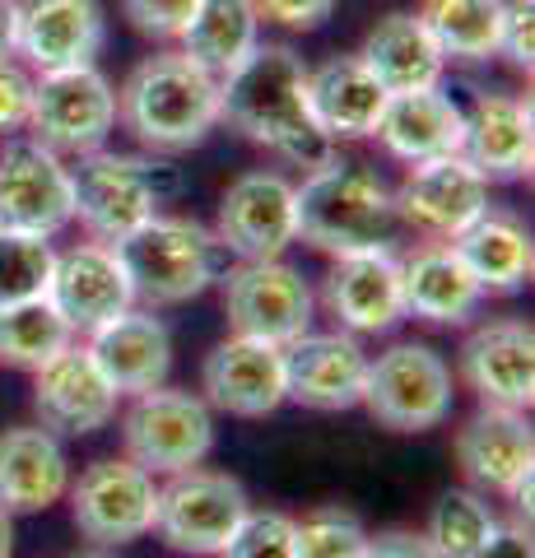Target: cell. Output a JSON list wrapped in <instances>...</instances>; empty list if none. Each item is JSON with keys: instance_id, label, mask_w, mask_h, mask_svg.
Returning a JSON list of instances; mask_svg holds the SVG:
<instances>
[{"instance_id": "obj_1", "label": "cell", "mask_w": 535, "mask_h": 558, "mask_svg": "<svg viewBox=\"0 0 535 558\" xmlns=\"http://www.w3.org/2000/svg\"><path fill=\"white\" fill-rule=\"evenodd\" d=\"M219 121L303 172L336 154L307 108V61L284 43H256L252 57L219 80Z\"/></svg>"}, {"instance_id": "obj_2", "label": "cell", "mask_w": 535, "mask_h": 558, "mask_svg": "<svg viewBox=\"0 0 535 558\" xmlns=\"http://www.w3.org/2000/svg\"><path fill=\"white\" fill-rule=\"evenodd\" d=\"M117 126L149 154H186L219 126V80L178 47L154 51L117 89Z\"/></svg>"}, {"instance_id": "obj_3", "label": "cell", "mask_w": 535, "mask_h": 558, "mask_svg": "<svg viewBox=\"0 0 535 558\" xmlns=\"http://www.w3.org/2000/svg\"><path fill=\"white\" fill-rule=\"evenodd\" d=\"M299 191V238L326 256L354 252H396L401 219H396L391 186L368 163L331 154L321 168L303 172Z\"/></svg>"}, {"instance_id": "obj_4", "label": "cell", "mask_w": 535, "mask_h": 558, "mask_svg": "<svg viewBox=\"0 0 535 558\" xmlns=\"http://www.w3.org/2000/svg\"><path fill=\"white\" fill-rule=\"evenodd\" d=\"M117 256L131 275V293L141 307H182L200 299L210 284H219L233 266V252L219 242V233L186 215H154L126 242H117Z\"/></svg>"}, {"instance_id": "obj_5", "label": "cell", "mask_w": 535, "mask_h": 558, "mask_svg": "<svg viewBox=\"0 0 535 558\" xmlns=\"http://www.w3.org/2000/svg\"><path fill=\"white\" fill-rule=\"evenodd\" d=\"M75 219L94 242H126L141 223H149L163 205L186 191V178L163 154H117L94 149L71 163Z\"/></svg>"}, {"instance_id": "obj_6", "label": "cell", "mask_w": 535, "mask_h": 558, "mask_svg": "<svg viewBox=\"0 0 535 558\" xmlns=\"http://www.w3.org/2000/svg\"><path fill=\"white\" fill-rule=\"evenodd\" d=\"M358 405L391 433L442 428L457 405L452 363L424 340H401L382 349L377 359L368 354V377H364Z\"/></svg>"}, {"instance_id": "obj_7", "label": "cell", "mask_w": 535, "mask_h": 558, "mask_svg": "<svg viewBox=\"0 0 535 558\" xmlns=\"http://www.w3.org/2000/svg\"><path fill=\"white\" fill-rule=\"evenodd\" d=\"M117 131V84L98 65L42 70L33 75V112L28 135L61 159H84L108 149Z\"/></svg>"}, {"instance_id": "obj_8", "label": "cell", "mask_w": 535, "mask_h": 558, "mask_svg": "<svg viewBox=\"0 0 535 558\" xmlns=\"http://www.w3.org/2000/svg\"><path fill=\"white\" fill-rule=\"evenodd\" d=\"M219 284H223V317H229L233 336H252L284 349L313 330L317 293L303 279V270L289 266L284 256L233 260Z\"/></svg>"}, {"instance_id": "obj_9", "label": "cell", "mask_w": 535, "mask_h": 558, "mask_svg": "<svg viewBox=\"0 0 535 558\" xmlns=\"http://www.w3.org/2000/svg\"><path fill=\"white\" fill-rule=\"evenodd\" d=\"M122 447L149 475H178V470L205 465L215 447V414L200 396L182 387H154L131 396L122 410Z\"/></svg>"}, {"instance_id": "obj_10", "label": "cell", "mask_w": 535, "mask_h": 558, "mask_svg": "<svg viewBox=\"0 0 535 558\" xmlns=\"http://www.w3.org/2000/svg\"><path fill=\"white\" fill-rule=\"evenodd\" d=\"M65 494H71L75 531L102 549L145 539L154 531V517H159V475H149L131 457L89 461Z\"/></svg>"}, {"instance_id": "obj_11", "label": "cell", "mask_w": 535, "mask_h": 558, "mask_svg": "<svg viewBox=\"0 0 535 558\" xmlns=\"http://www.w3.org/2000/svg\"><path fill=\"white\" fill-rule=\"evenodd\" d=\"M252 498L223 470H178L159 484V517L154 531L172 554L186 558H219V549L229 545V535L238 531V521L247 517Z\"/></svg>"}, {"instance_id": "obj_12", "label": "cell", "mask_w": 535, "mask_h": 558, "mask_svg": "<svg viewBox=\"0 0 535 558\" xmlns=\"http://www.w3.org/2000/svg\"><path fill=\"white\" fill-rule=\"evenodd\" d=\"M75 223L71 163L33 135H10L0 149V229L57 238Z\"/></svg>"}, {"instance_id": "obj_13", "label": "cell", "mask_w": 535, "mask_h": 558, "mask_svg": "<svg viewBox=\"0 0 535 558\" xmlns=\"http://www.w3.org/2000/svg\"><path fill=\"white\" fill-rule=\"evenodd\" d=\"M489 186L461 154H442L428 163H410L401 186L391 191L401 229L424 242H457L489 209Z\"/></svg>"}, {"instance_id": "obj_14", "label": "cell", "mask_w": 535, "mask_h": 558, "mask_svg": "<svg viewBox=\"0 0 535 558\" xmlns=\"http://www.w3.org/2000/svg\"><path fill=\"white\" fill-rule=\"evenodd\" d=\"M215 233L233 252V260L284 256L299 242V191L275 168L243 172L219 196Z\"/></svg>"}, {"instance_id": "obj_15", "label": "cell", "mask_w": 535, "mask_h": 558, "mask_svg": "<svg viewBox=\"0 0 535 558\" xmlns=\"http://www.w3.org/2000/svg\"><path fill=\"white\" fill-rule=\"evenodd\" d=\"M117 405H122V396L102 377L89 344L80 340L33 373V410H38V424L57 438H89V433L108 428L117 418Z\"/></svg>"}, {"instance_id": "obj_16", "label": "cell", "mask_w": 535, "mask_h": 558, "mask_svg": "<svg viewBox=\"0 0 535 558\" xmlns=\"http://www.w3.org/2000/svg\"><path fill=\"white\" fill-rule=\"evenodd\" d=\"M317 303L336 330L350 336H387L405 322V293H401V256L396 252H354L331 256V270L321 279Z\"/></svg>"}, {"instance_id": "obj_17", "label": "cell", "mask_w": 535, "mask_h": 558, "mask_svg": "<svg viewBox=\"0 0 535 558\" xmlns=\"http://www.w3.org/2000/svg\"><path fill=\"white\" fill-rule=\"evenodd\" d=\"M461 381L479 396V405L531 410L535 405V330L531 322L494 317L465 330L457 349Z\"/></svg>"}, {"instance_id": "obj_18", "label": "cell", "mask_w": 535, "mask_h": 558, "mask_svg": "<svg viewBox=\"0 0 535 558\" xmlns=\"http://www.w3.org/2000/svg\"><path fill=\"white\" fill-rule=\"evenodd\" d=\"M368 377V349L350 330H307L284 344V391L293 405L340 414L354 410Z\"/></svg>"}, {"instance_id": "obj_19", "label": "cell", "mask_w": 535, "mask_h": 558, "mask_svg": "<svg viewBox=\"0 0 535 558\" xmlns=\"http://www.w3.org/2000/svg\"><path fill=\"white\" fill-rule=\"evenodd\" d=\"M200 400L233 418H266L289 400L284 391V349L229 336L200 363Z\"/></svg>"}, {"instance_id": "obj_20", "label": "cell", "mask_w": 535, "mask_h": 558, "mask_svg": "<svg viewBox=\"0 0 535 558\" xmlns=\"http://www.w3.org/2000/svg\"><path fill=\"white\" fill-rule=\"evenodd\" d=\"M47 303L71 322L75 336H89L102 322L122 317L126 307H135L131 275L122 266V256L108 242H75L71 252H57L47 284Z\"/></svg>"}, {"instance_id": "obj_21", "label": "cell", "mask_w": 535, "mask_h": 558, "mask_svg": "<svg viewBox=\"0 0 535 558\" xmlns=\"http://www.w3.org/2000/svg\"><path fill=\"white\" fill-rule=\"evenodd\" d=\"M457 465L471 488L479 494H503L535 475V428L531 410L479 405L457 428Z\"/></svg>"}, {"instance_id": "obj_22", "label": "cell", "mask_w": 535, "mask_h": 558, "mask_svg": "<svg viewBox=\"0 0 535 558\" xmlns=\"http://www.w3.org/2000/svg\"><path fill=\"white\" fill-rule=\"evenodd\" d=\"M108 43V14L98 0H24L20 5V61L42 70L98 65Z\"/></svg>"}, {"instance_id": "obj_23", "label": "cell", "mask_w": 535, "mask_h": 558, "mask_svg": "<svg viewBox=\"0 0 535 558\" xmlns=\"http://www.w3.org/2000/svg\"><path fill=\"white\" fill-rule=\"evenodd\" d=\"M102 377L117 387V396H141L163 387L172 373V330L154 307H126L122 317L102 322L84 336Z\"/></svg>"}, {"instance_id": "obj_24", "label": "cell", "mask_w": 535, "mask_h": 558, "mask_svg": "<svg viewBox=\"0 0 535 558\" xmlns=\"http://www.w3.org/2000/svg\"><path fill=\"white\" fill-rule=\"evenodd\" d=\"M461 159L485 182H522L535 163V117L522 94H479L465 108Z\"/></svg>"}, {"instance_id": "obj_25", "label": "cell", "mask_w": 535, "mask_h": 558, "mask_svg": "<svg viewBox=\"0 0 535 558\" xmlns=\"http://www.w3.org/2000/svg\"><path fill=\"white\" fill-rule=\"evenodd\" d=\"M387 98L391 94L358 61V51H340V57H326L321 65H307V108H313L317 126L331 145L373 140Z\"/></svg>"}, {"instance_id": "obj_26", "label": "cell", "mask_w": 535, "mask_h": 558, "mask_svg": "<svg viewBox=\"0 0 535 558\" xmlns=\"http://www.w3.org/2000/svg\"><path fill=\"white\" fill-rule=\"evenodd\" d=\"M401 293L405 317L428 326H465L485 303V289L452 242H420L410 256H401Z\"/></svg>"}, {"instance_id": "obj_27", "label": "cell", "mask_w": 535, "mask_h": 558, "mask_svg": "<svg viewBox=\"0 0 535 558\" xmlns=\"http://www.w3.org/2000/svg\"><path fill=\"white\" fill-rule=\"evenodd\" d=\"M71 488V457L42 424H14L0 433V508L10 517L47 512Z\"/></svg>"}, {"instance_id": "obj_28", "label": "cell", "mask_w": 535, "mask_h": 558, "mask_svg": "<svg viewBox=\"0 0 535 558\" xmlns=\"http://www.w3.org/2000/svg\"><path fill=\"white\" fill-rule=\"evenodd\" d=\"M461 135H465V108L442 84L414 89V94H391L382 121L373 131L377 145L405 168L442 159V154H461Z\"/></svg>"}, {"instance_id": "obj_29", "label": "cell", "mask_w": 535, "mask_h": 558, "mask_svg": "<svg viewBox=\"0 0 535 558\" xmlns=\"http://www.w3.org/2000/svg\"><path fill=\"white\" fill-rule=\"evenodd\" d=\"M358 61L373 70L387 94L434 89L447 75V57L438 51V43L428 38L420 14H405V10L387 14V20H377L368 28L364 47H358Z\"/></svg>"}, {"instance_id": "obj_30", "label": "cell", "mask_w": 535, "mask_h": 558, "mask_svg": "<svg viewBox=\"0 0 535 558\" xmlns=\"http://www.w3.org/2000/svg\"><path fill=\"white\" fill-rule=\"evenodd\" d=\"M452 247L471 266L485 293H522L535 275V242L531 229L508 209H485L471 229H465Z\"/></svg>"}, {"instance_id": "obj_31", "label": "cell", "mask_w": 535, "mask_h": 558, "mask_svg": "<svg viewBox=\"0 0 535 558\" xmlns=\"http://www.w3.org/2000/svg\"><path fill=\"white\" fill-rule=\"evenodd\" d=\"M256 43H262V20H256L252 0H200L182 28L178 51L192 57L200 70H210L215 80H223L252 57Z\"/></svg>"}, {"instance_id": "obj_32", "label": "cell", "mask_w": 535, "mask_h": 558, "mask_svg": "<svg viewBox=\"0 0 535 558\" xmlns=\"http://www.w3.org/2000/svg\"><path fill=\"white\" fill-rule=\"evenodd\" d=\"M420 24L428 38L438 43L447 65H485L498 57V38H503V0H424Z\"/></svg>"}, {"instance_id": "obj_33", "label": "cell", "mask_w": 535, "mask_h": 558, "mask_svg": "<svg viewBox=\"0 0 535 558\" xmlns=\"http://www.w3.org/2000/svg\"><path fill=\"white\" fill-rule=\"evenodd\" d=\"M75 340L80 336L71 330V322L47 299H28L0 312V363H10V368L38 373L47 359H57Z\"/></svg>"}, {"instance_id": "obj_34", "label": "cell", "mask_w": 535, "mask_h": 558, "mask_svg": "<svg viewBox=\"0 0 535 558\" xmlns=\"http://www.w3.org/2000/svg\"><path fill=\"white\" fill-rule=\"evenodd\" d=\"M494 531H498V512L489 494H479V488H447V494H438L424 526V535L434 539L442 558H471Z\"/></svg>"}, {"instance_id": "obj_35", "label": "cell", "mask_w": 535, "mask_h": 558, "mask_svg": "<svg viewBox=\"0 0 535 558\" xmlns=\"http://www.w3.org/2000/svg\"><path fill=\"white\" fill-rule=\"evenodd\" d=\"M51 266H57L51 238L0 229V312L28 299H47Z\"/></svg>"}, {"instance_id": "obj_36", "label": "cell", "mask_w": 535, "mask_h": 558, "mask_svg": "<svg viewBox=\"0 0 535 558\" xmlns=\"http://www.w3.org/2000/svg\"><path fill=\"white\" fill-rule=\"evenodd\" d=\"M293 554L299 558H364L368 526L344 508H317L293 521Z\"/></svg>"}, {"instance_id": "obj_37", "label": "cell", "mask_w": 535, "mask_h": 558, "mask_svg": "<svg viewBox=\"0 0 535 558\" xmlns=\"http://www.w3.org/2000/svg\"><path fill=\"white\" fill-rule=\"evenodd\" d=\"M219 558H299L293 554V517L247 508V517L238 521V531L219 549Z\"/></svg>"}, {"instance_id": "obj_38", "label": "cell", "mask_w": 535, "mask_h": 558, "mask_svg": "<svg viewBox=\"0 0 535 558\" xmlns=\"http://www.w3.org/2000/svg\"><path fill=\"white\" fill-rule=\"evenodd\" d=\"M200 0H122V14L131 20V28L141 38H154V43H178L186 20L196 14Z\"/></svg>"}, {"instance_id": "obj_39", "label": "cell", "mask_w": 535, "mask_h": 558, "mask_svg": "<svg viewBox=\"0 0 535 558\" xmlns=\"http://www.w3.org/2000/svg\"><path fill=\"white\" fill-rule=\"evenodd\" d=\"M33 112V70L14 57L0 61V135H24Z\"/></svg>"}, {"instance_id": "obj_40", "label": "cell", "mask_w": 535, "mask_h": 558, "mask_svg": "<svg viewBox=\"0 0 535 558\" xmlns=\"http://www.w3.org/2000/svg\"><path fill=\"white\" fill-rule=\"evenodd\" d=\"M498 57H508L516 70L535 65V0H503V38Z\"/></svg>"}, {"instance_id": "obj_41", "label": "cell", "mask_w": 535, "mask_h": 558, "mask_svg": "<svg viewBox=\"0 0 535 558\" xmlns=\"http://www.w3.org/2000/svg\"><path fill=\"white\" fill-rule=\"evenodd\" d=\"M252 10L262 24H280L289 33H313L331 20L336 0H252Z\"/></svg>"}, {"instance_id": "obj_42", "label": "cell", "mask_w": 535, "mask_h": 558, "mask_svg": "<svg viewBox=\"0 0 535 558\" xmlns=\"http://www.w3.org/2000/svg\"><path fill=\"white\" fill-rule=\"evenodd\" d=\"M364 558H442V554L424 531H382V535H368Z\"/></svg>"}, {"instance_id": "obj_43", "label": "cell", "mask_w": 535, "mask_h": 558, "mask_svg": "<svg viewBox=\"0 0 535 558\" xmlns=\"http://www.w3.org/2000/svg\"><path fill=\"white\" fill-rule=\"evenodd\" d=\"M471 558H535V539L522 517L516 521H498V531L479 545Z\"/></svg>"}, {"instance_id": "obj_44", "label": "cell", "mask_w": 535, "mask_h": 558, "mask_svg": "<svg viewBox=\"0 0 535 558\" xmlns=\"http://www.w3.org/2000/svg\"><path fill=\"white\" fill-rule=\"evenodd\" d=\"M20 5L24 0H0V61L20 57Z\"/></svg>"}, {"instance_id": "obj_45", "label": "cell", "mask_w": 535, "mask_h": 558, "mask_svg": "<svg viewBox=\"0 0 535 558\" xmlns=\"http://www.w3.org/2000/svg\"><path fill=\"white\" fill-rule=\"evenodd\" d=\"M14 554V517L0 508V558H10Z\"/></svg>"}, {"instance_id": "obj_46", "label": "cell", "mask_w": 535, "mask_h": 558, "mask_svg": "<svg viewBox=\"0 0 535 558\" xmlns=\"http://www.w3.org/2000/svg\"><path fill=\"white\" fill-rule=\"evenodd\" d=\"M71 558H117V549H102V545H84V549H75Z\"/></svg>"}]
</instances>
